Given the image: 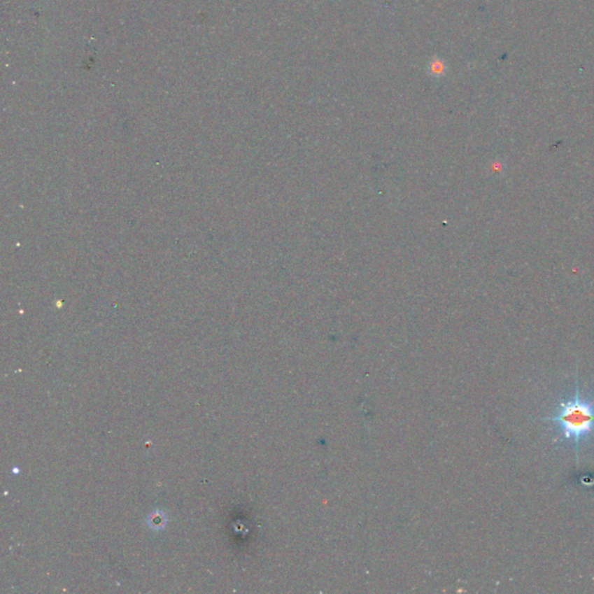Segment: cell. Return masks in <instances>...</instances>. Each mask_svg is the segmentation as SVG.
I'll return each instance as SVG.
<instances>
[{
	"label": "cell",
	"mask_w": 594,
	"mask_h": 594,
	"mask_svg": "<svg viewBox=\"0 0 594 594\" xmlns=\"http://www.w3.org/2000/svg\"><path fill=\"white\" fill-rule=\"evenodd\" d=\"M544 420L553 423L560 438L572 444L578 454L581 442L594 433V401L581 396L577 383L572 397L560 402L556 411Z\"/></svg>",
	"instance_id": "obj_1"
}]
</instances>
